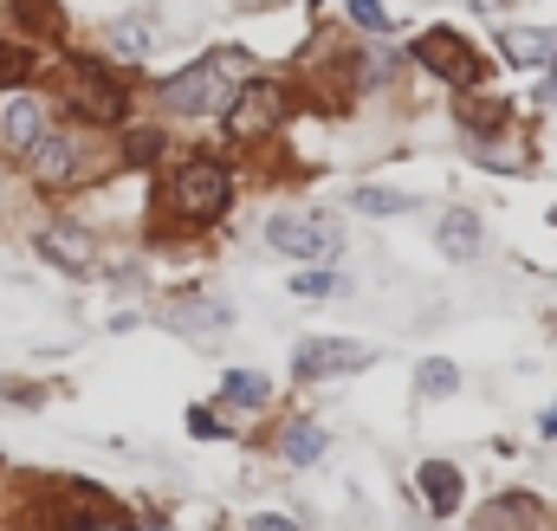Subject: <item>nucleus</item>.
<instances>
[{"mask_svg": "<svg viewBox=\"0 0 557 531\" xmlns=\"http://www.w3.org/2000/svg\"><path fill=\"white\" fill-rule=\"evenodd\" d=\"M247 78H253V59L234 52V46H221V52L195 59L188 72H175V78L162 85V104L182 111V118H214V111L234 104V91H240Z\"/></svg>", "mask_w": 557, "mask_h": 531, "instance_id": "1", "label": "nucleus"}, {"mask_svg": "<svg viewBox=\"0 0 557 531\" xmlns=\"http://www.w3.org/2000/svg\"><path fill=\"white\" fill-rule=\"evenodd\" d=\"M65 104H72L85 124H124V111H131L124 85H117L104 65H91V59H72V91H65Z\"/></svg>", "mask_w": 557, "mask_h": 531, "instance_id": "2", "label": "nucleus"}, {"mask_svg": "<svg viewBox=\"0 0 557 531\" xmlns=\"http://www.w3.org/2000/svg\"><path fill=\"white\" fill-rule=\"evenodd\" d=\"M227 195H234V182H227V169L221 162H182L175 169V188H169V201L188 214V221H214L221 208H227Z\"/></svg>", "mask_w": 557, "mask_h": 531, "instance_id": "3", "label": "nucleus"}, {"mask_svg": "<svg viewBox=\"0 0 557 531\" xmlns=\"http://www.w3.org/2000/svg\"><path fill=\"white\" fill-rule=\"evenodd\" d=\"M267 240L285 260H331L337 254V221L331 214H273Z\"/></svg>", "mask_w": 557, "mask_h": 531, "instance_id": "4", "label": "nucleus"}, {"mask_svg": "<svg viewBox=\"0 0 557 531\" xmlns=\"http://www.w3.org/2000/svg\"><path fill=\"white\" fill-rule=\"evenodd\" d=\"M227 124H234V136H273L278 124H285V91L278 85H267V78H253V85H240L234 91V104H227Z\"/></svg>", "mask_w": 557, "mask_h": 531, "instance_id": "5", "label": "nucleus"}, {"mask_svg": "<svg viewBox=\"0 0 557 531\" xmlns=\"http://www.w3.org/2000/svg\"><path fill=\"white\" fill-rule=\"evenodd\" d=\"M363 363H370V350H363L357 337H305L298 357H292V370H298L305 383H318V376H350V370H363Z\"/></svg>", "mask_w": 557, "mask_h": 531, "instance_id": "6", "label": "nucleus"}, {"mask_svg": "<svg viewBox=\"0 0 557 531\" xmlns=\"http://www.w3.org/2000/svg\"><path fill=\"white\" fill-rule=\"evenodd\" d=\"M416 59L428 65V72H441L447 85H473V78H480V59H473V52H467V39H454L447 26H434V33H421Z\"/></svg>", "mask_w": 557, "mask_h": 531, "instance_id": "7", "label": "nucleus"}, {"mask_svg": "<svg viewBox=\"0 0 557 531\" xmlns=\"http://www.w3.org/2000/svg\"><path fill=\"white\" fill-rule=\"evenodd\" d=\"M499 59H506V65H557V33H539V26H506Z\"/></svg>", "mask_w": 557, "mask_h": 531, "instance_id": "8", "label": "nucleus"}, {"mask_svg": "<svg viewBox=\"0 0 557 531\" xmlns=\"http://www.w3.org/2000/svg\"><path fill=\"white\" fill-rule=\"evenodd\" d=\"M434 240H441L447 260H473V254H480V214H473V208H447L441 227H434Z\"/></svg>", "mask_w": 557, "mask_h": 531, "instance_id": "9", "label": "nucleus"}, {"mask_svg": "<svg viewBox=\"0 0 557 531\" xmlns=\"http://www.w3.org/2000/svg\"><path fill=\"white\" fill-rule=\"evenodd\" d=\"M33 169H39V182H72L78 175V143L72 136H39L33 143Z\"/></svg>", "mask_w": 557, "mask_h": 531, "instance_id": "10", "label": "nucleus"}, {"mask_svg": "<svg viewBox=\"0 0 557 531\" xmlns=\"http://www.w3.org/2000/svg\"><path fill=\"white\" fill-rule=\"evenodd\" d=\"M421 493H428V513H434V519H454V513H460V473H454L447 460H428V467H421Z\"/></svg>", "mask_w": 557, "mask_h": 531, "instance_id": "11", "label": "nucleus"}, {"mask_svg": "<svg viewBox=\"0 0 557 531\" xmlns=\"http://www.w3.org/2000/svg\"><path fill=\"white\" fill-rule=\"evenodd\" d=\"M0 136H7L13 149H33V143L46 136V118H39V104H33V98H13V104H7V118H0Z\"/></svg>", "mask_w": 557, "mask_h": 531, "instance_id": "12", "label": "nucleus"}, {"mask_svg": "<svg viewBox=\"0 0 557 531\" xmlns=\"http://www.w3.org/2000/svg\"><path fill=\"white\" fill-rule=\"evenodd\" d=\"M221 390H227V402H240V408H260V402L273 396V383H267L260 370H227Z\"/></svg>", "mask_w": 557, "mask_h": 531, "instance_id": "13", "label": "nucleus"}, {"mask_svg": "<svg viewBox=\"0 0 557 531\" xmlns=\"http://www.w3.org/2000/svg\"><path fill=\"white\" fill-rule=\"evenodd\" d=\"M350 201H357V214H376V221H383V214H409V208H416V201H409V195H396V188H357Z\"/></svg>", "mask_w": 557, "mask_h": 531, "instance_id": "14", "label": "nucleus"}, {"mask_svg": "<svg viewBox=\"0 0 557 531\" xmlns=\"http://www.w3.org/2000/svg\"><path fill=\"white\" fill-rule=\"evenodd\" d=\"M318 454H324V434H318L311 421H298V428H285V460H292V467H311Z\"/></svg>", "mask_w": 557, "mask_h": 531, "instance_id": "15", "label": "nucleus"}, {"mask_svg": "<svg viewBox=\"0 0 557 531\" xmlns=\"http://www.w3.org/2000/svg\"><path fill=\"white\" fill-rule=\"evenodd\" d=\"M39 247H46V260H52V266H72V272H85V266H91V247H85L78 234H46Z\"/></svg>", "mask_w": 557, "mask_h": 531, "instance_id": "16", "label": "nucleus"}, {"mask_svg": "<svg viewBox=\"0 0 557 531\" xmlns=\"http://www.w3.org/2000/svg\"><path fill=\"white\" fill-rule=\"evenodd\" d=\"M532 513H539V506H532L525 493H512V499H499V506H493L486 531H532Z\"/></svg>", "mask_w": 557, "mask_h": 531, "instance_id": "17", "label": "nucleus"}, {"mask_svg": "<svg viewBox=\"0 0 557 531\" xmlns=\"http://www.w3.org/2000/svg\"><path fill=\"white\" fill-rule=\"evenodd\" d=\"M416 383H421V396H447V390H460V370L447 357H428L416 370Z\"/></svg>", "mask_w": 557, "mask_h": 531, "instance_id": "18", "label": "nucleus"}, {"mask_svg": "<svg viewBox=\"0 0 557 531\" xmlns=\"http://www.w3.org/2000/svg\"><path fill=\"white\" fill-rule=\"evenodd\" d=\"M460 118H467V131H499L506 124V104L499 98H460Z\"/></svg>", "mask_w": 557, "mask_h": 531, "instance_id": "19", "label": "nucleus"}, {"mask_svg": "<svg viewBox=\"0 0 557 531\" xmlns=\"http://www.w3.org/2000/svg\"><path fill=\"white\" fill-rule=\"evenodd\" d=\"M26 72H33V52H26V46H13V39H0V91H7V85H20Z\"/></svg>", "mask_w": 557, "mask_h": 531, "instance_id": "20", "label": "nucleus"}, {"mask_svg": "<svg viewBox=\"0 0 557 531\" xmlns=\"http://www.w3.org/2000/svg\"><path fill=\"white\" fill-rule=\"evenodd\" d=\"M111 46H117L124 59H143V52H149V26H143V20H124V26L111 33Z\"/></svg>", "mask_w": 557, "mask_h": 531, "instance_id": "21", "label": "nucleus"}, {"mask_svg": "<svg viewBox=\"0 0 557 531\" xmlns=\"http://www.w3.org/2000/svg\"><path fill=\"white\" fill-rule=\"evenodd\" d=\"M13 13H20L26 26H39V33H52V26H59V13H52V0H13Z\"/></svg>", "mask_w": 557, "mask_h": 531, "instance_id": "22", "label": "nucleus"}, {"mask_svg": "<svg viewBox=\"0 0 557 531\" xmlns=\"http://www.w3.org/2000/svg\"><path fill=\"white\" fill-rule=\"evenodd\" d=\"M350 20H357L363 33H389V13H383L376 0H350Z\"/></svg>", "mask_w": 557, "mask_h": 531, "instance_id": "23", "label": "nucleus"}, {"mask_svg": "<svg viewBox=\"0 0 557 531\" xmlns=\"http://www.w3.org/2000/svg\"><path fill=\"white\" fill-rule=\"evenodd\" d=\"M292 292H298V298H324V292H337V279H331V272H298Z\"/></svg>", "mask_w": 557, "mask_h": 531, "instance_id": "24", "label": "nucleus"}, {"mask_svg": "<svg viewBox=\"0 0 557 531\" xmlns=\"http://www.w3.org/2000/svg\"><path fill=\"white\" fill-rule=\"evenodd\" d=\"M124 156H131V162H156V156H162V136L156 131H131V149H124Z\"/></svg>", "mask_w": 557, "mask_h": 531, "instance_id": "25", "label": "nucleus"}, {"mask_svg": "<svg viewBox=\"0 0 557 531\" xmlns=\"http://www.w3.org/2000/svg\"><path fill=\"white\" fill-rule=\"evenodd\" d=\"M188 434H201V441H214V434H221V421H214V415H201V408H195V415H188Z\"/></svg>", "mask_w": 557, "mask_h": 531, "instance_id": "26", "label": "nucleus"}, {"mask_svg": "<svg viewBox=\"0 0 557 531\" xmlns=\"http://www.w3.org/2000/svg\"><path fill=\"white\" fill-rule=\"evenodd\" d=\"M253 531H298V519H278V513H267V519H253Z\"/></svg>", "mask_w": 557, "mask_h": 531, "instance_id": "27", "label": "nucleus"}, {"mask_svg": "<svg viewBox=\"0 0 557 531\" xmlns=\"http://www.w3.org/2000/svg\"><path fill=\"white\" fill-rule=\"evenodd\" d=\"M539 428H545V434H557V402L545 408V421H539Z\"/></svg>", "mask_w": 557, "mask_h": 531, "instance_id": "28", "label": "nucleus"}, {"mask_svg": "<svg viewBox=\"0 0 557 531\" xmlns=\"http://www.w3.org/2000/svg\"><path fill=\"white\" fill-rule=\"evenodd\" d=\"M473 7H480V13H506V0H473Z\"/></svg>", "mask_w": 557, "mask_h": 531, "instance_id": "29", "label": "nucleus"}]
</instances>
